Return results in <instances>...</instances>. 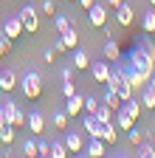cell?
<instances>
[{
	"instance_id": "obj_2",
	"label": "cell",
	"mask_w": 155,
	"mask_h": 158,
	"mask_svg": "<svg viewBox=\"0 0 155 158\" xmlns=\"http://www.w3.org/2000/svg\"><path fill=\"white\" fill-rule=\"evenodd\" d=\"M127 62H130V65H135V68H138L141 73H147V76H152V71H155V56H149L141 45H135V48L130 51Z\"/></svg>"
},
{
	"instance_id": "obj_28",
	"label": "cell",
	"mask_w": 155,
	"mask_h": 158,
	"mask_svg": "<svg viewBox=\"0 0 155 158\" xmlns=\"http://www.w3.org/2000/svg\"><path fill=\"white\" fill-rule=\"evenodd\" d=\"M96 118H99L102 124L113 122V107H107V105H99V110H96Z\"/></svg>"
},
{
	"instance_id": "obj_39",
	"label": "cell",
	"mask_w": 155,
	"mask_h": 158,
	"mask_svg": "<svg viewBox=\"0 0 155 158\" xmlns=\"http://www.w3.org/2000/svg\"><path fill=\"white\" fill-rule=\"evenodd\" d=\"M138 45H141V48H144V51H147L149 56H155V43H152V40H147V37H144V40H141Z\"/></svg>"
},
{
	"instance_id": "obj_49",
	"label": "cell",
	"mask_w": 155,
	"mask_h": 158,
	"mask_svg": "<svg viewBox=\"0 0 155 158\" xmlns=\"http://www.w3.org/2000/svg\"><path fill=\"white\" fill-rule=\"evenodd\" d=\"M152 113H155V110H152Z\"/></svg>"
},
{
	"instance_id": "obj_42",
	"label": "cell",
	"mask_w": 155,
	"mask_h": 158,
	"mask_svg": "<svg viewBox=\"0 0 155 158\" xmlns=\"http://www.w3.org/2000/svg\"><path fill=\"white\" fill-rule=\"evenodd\" d=\"M43 59H45V62H54V59H56V51H54V48H48V51L43 54Z\"/></svg>"
},
{
	"instance_id": "obj_36",
	"label": "cell",
	"mask_w": 155,
	"mask_h": 158,
	"mask_svg": "<svg viewBox=\"0 0 155 158\" xmlns=\"http://www.w3.org/2000/svg\"><path fill=\"white\" fill-rule=\"evenodd\" d=\"M43 14H48V17L56 14V3H54V0H43Z\"/></svg>"
},
{
	"instance_id": "obj_23",
	"label": "cell",
	"mask_w": 155,
	"mask_h": 158,
	"mask_svg": "<svg viewBox=\"0 0 155 158\" xmlns=\"http://www.w3.org/2000/svg\"><path fill=\"white\" fill-rule=\"evenodd\" d=\"M141 28H144V34H155V9H152V6H149V9L144 11Z\"/></svg>"
},
{
	"instance_id": "obj_44",
	"label": "cell",
	"mask_w": 155,
	"mask_h": 158,
	"mask_svg": "<svg viewBox=\"0 0 155 158\" xmlns=\"http://www.w3.org/2000/svg\"><path fill=\"white\" fill-rule=\"evenodd\" d=\"M104 3H107V6H113V9H119V6L124 3V0H104Z\"/></svg>"
},
{
	"instance_id": "obj_37",
	"label": "cell",
	"mask_w": 155,
	"mask_h": 158,
	"mask_svg": "<svg viewBox=\"0 0 155 158\" xmlns=\"http://www.w3.org/2000/svg\"><path fill=\"white\" fill-rule=\"evenodd\" d=\"M11 43H14V40H9V37L0 34V56H3L6 51H11Z\"/></svg>"
},
{
	"instance_id": "obj_4",
	"label": "cell",
	"mask_w": 155,
	"mask_h": 158,
	"mask_svg": "<svg viewBox=\"0 0 155 158\" xmlns=\"http://www.w3.org/2000/svg\"><path fill=\"white\" fill-rule=\"evenodd\" d=\"M20 23H23V31H28V34H34L37 28H40V11L37 9H31V6H26V9H20Z\"/></svg>"
},
{
	"instance_id": "obj_46",
	"label": "cell",
	"mask_w": 155,
	"mask_h": 158,
	"mask_svg": "<svg viewBox=\"0 0 155 158\" xmlns=\"http://www.w3.org/2000/svg\"><path fill=\"white\" fill-rule=\"evenodd\" d=\"M149 85H152V88H155V71H152V76H149Z\"/></svg>"
},
{
	"instance_id": "obj_34",
	"label": "cell",
	"mask_w": 155,
	"mask_h": 158,
	"mask_svg": "<svg viewBox=\"0 0 155 158\" xmlns=\"http://www.w3.org/2000/svg\"><path fill=\"white\" fill-rule=\"evenodd\" d=\"M116 93H119V96H121V102H127V99L133 96V85H130V82H124V85H121L119 90H116Z\"/></svg>"
},
{
	"instance_id": "obj_41",
	"label": "cell",
	"mask_w": 155,
	"mask_h": 158,
	"mask_svg": "<svg viewBox=\"0 0 155 158\" xmlns=\"http://www.w3.org/2000/svg\"><path fill=\"white\" fill-rule=\"evenodd\" d=\"M54 51H56V54H65V51H68V45H65L62 34H59V40H56V43H54Z\"/></svg>"
},
{
	"instance_id": "obj_16",
	"label": "cell",
	"mask_w": 155,
	"mask_h": 158,
	"mask_svg": "<svg viewBox=\"0 0 155 158\" xmlns=\"http://www.w3.org/2000/svg\"><path fill=\"white\" fill-rule=\"evenodd\" d=\"M71 65H73L76 71H85V68H90V56H88V51L76 45V48H73V59H71Z\"/></svg>"
},
{
	"instance_id": "obj_33",
	"label": "cell",
	"mask_w": 155,
	"mask_h": 158,
	"mask_svg": "<svg viewBox=\"0 0 155 158\" xmlns=\"http://www.w3.org/2000/svg\"><path fill=\"white\" fill-rule=\"evenodd\" d=\"M51 155V141H37V158H48Z\"/></svg>"
},
{
	"instance_id": "obj_12",
	"label": "cell",
	"mask_w": 155,
	"mask_h": 158,
	"mask_svg": "<svg viewBox=\"0 0 155 158\" xmlns=\"http://www.w3.org/2000/svg\"><path fill=\"white\" fill-rule=\"evenodd\" d=\"M85 155H90V158H102V155H107V144L102 141V138H90V141L85 144Z\"/></svg>"
},
{
	"instance_id": "obj_5",
	"label": "cell",
	"mask_w": 155,
	"mask_h": 158,
	"mask_svg": "<svg viewBox=\"0 0 155 158\" xmlns=\"http://www.w3.org/2000/svg\"><path fill=\"white\" fill-rule=\"evenodd\" d=\"M88 23H90L93 28H102V26L107 23V9H104V3H93V6L88 9Z\"/></svg>"
},
{
	"instance_id": "obj_11",
	"label": "cell",
	"mask_w": 155,
	"mask_h": 158,
	"mask_svg": "<svg viewBox=\"0 0 155 158\" xmlns=\"http://www.w3.org/2000/svg\"><path fill=\"white\" fill-rule=\"evenodd\" d=\"M3 37H9V40H17L23 34V23H20V17H9L6 23H3V31H0Z\"/></svg>"
},
{
	"instance_id": "obj_7",
	"label": "cell",
	"mask_w": 155,
	"mask_h": 158,
	"mask_svg": "<svg viewBox=\"0 0 155 158\" xmlns=\"http://www.w3.org/2000/svg\"><path fill=\"white\" fill-rule=\"evenodd\" d=\"M82 127L88 130V135H90V138H102V135H104V124L96 118V113H85Z\"/></svg>"
},
{
	"instance_id": "obj_26",
	"label": "cell",
	"mask_w": 155,
	"mask_h": 158,
	"mask_svg": "<svg viewBox=\"0 0 155 158\" xmlns=\"http://www.w3.org/2000/svg\"><path fill=\"white\" fill-rule=\"evenodd\" d=\"M104 105H107V107H113V110H119V107H121V96L116 93V90H110V88H107V93H104Z\"/></svg>"
},
{
	"instance_id": "obj_35",
	"label": "cell",
	"mask_w": 155,
	"mask_h": 158,
	"mask_svg": "<svg viewBox=\"0 0 155 158\" xmlns=\"http://www.w3.org/2000/svg\"><path fill=\"white\" fill-rule=\"evenodd\" d=\"M138 155H141V158H155V147H152V141H147V144L138 150Z\"/></svg>"
},
{
	"instance_id": "obj_27",
	"label": "cell",
	"mask_w": 155,
	"mask_h": 158,
	"mask_svg": "<svg viewBox=\"0 0 155 158\" xmlns=\"http://www.w3.org/2000/svg\"><path fill=\"white\" fill-rule=\"evenodd\" d=\"M68 118H71V116H68L65 110H54V127H56V130H65V127H68Z\"/></svg>"
},
{
	"instance_id": "obj_1",
	"label": "cell",
	"mask_w": 155,
	"mask_h": 158,
	"mask_svg": "<svg viewBox=\"0 0 155 158\" xmlns=\"http://www.w3.org/2000/svg\"><path fill=\"white\" fill-rule=\"evenodd\" d=\"M20 90H23V96L28 99V102L40 99V93H43V76L37 73V71H28V73L20 79Z\"/></svg>"
},
{
	"instance_id": "obj_31",
	"label": "cell",
	"mask_w": 155,
	"mask_h": 158,
	"mask_svg": "<svg viewBox=\"0 0 155 158\" xmlns=\"http://www.w3.org/2000/svg\"><path fill=\"white\" fill-rule=\"evenodd\" d=\"M23 155H26V158H37V141H34V138L23 141Z\"/></svg>"
},
{
	"instance_id": "obj_40",
	"label": "cell",
	"mask_w": 155,
	"mask_h": 158,
	"mask_svg": "<svg viewBox=\"0 0 155 158\" xmlns=\"http://www.w3.org/2000/svg\"><path fill=\"white\" fill-rule=\"evenodd\" d=\"M76 93V82H62V96L68 99V96H73Z\"/></svg>"
},
{
	"instance_id": "obj_48",
	"label": "cell",
	"mask_w": 155,
	"mask_h": 158,
	"mask_svg": "<svg viewBox=\"0 0 155 158\" xmlns=\"http://www.w3.org/2000/svg\"><path fill=\"white\" fill-rule=\"evenodd\" d=\"M73 3H76V0H73Z\"/></svg>"
},
{
	"instance_id": "obj_13",
	"label": "cell",
	"mask_w": 155,
	"mask_h": 158,
	"mask_svg": "<svg viewBox=\"0 0 155 158\" xmlns=\"http://www.w3.org/2000/svg\"><path fill=\"white\" fill-rule=\"evenodd\" d=\"M121 110L127 113V116H133L135 122L141 118V113H144V107H141V99H135V96H130L127 102H121Z\"/></svg>"
},
{
	"instance_id": "obj_3",
	"label": "cell",
	"mask_w": 155,
	"mask_h": 158,
	"mask_svg": "<svg viewBox=\"0 0 155 158\" xmlns=\"http://www.w3.org/2000/svg\"><path fill=\"white\" fill-rule=\"evenodd\" d=\"M3 116H6V124H14L17 130H20V127L26 124V113H23L20 107H17V102H11V99L3 105Z\"/></svg>"
},
{
	"instance_id": "obj_15",
	"label": "cell",
	"mask_w": 155,
	"mask_h": 158,
	"mask_svg": "<svg viewBox=\"0 0 155 158\" xmlns=\"http://www.w3.org/2000/svg\"><path fill=\"white\" fill-rule=\"evenodd\" d=\"M102 56L110 59V62L121 59V48H119V43H116V37H107V43H104V48H102Z\"/></svg>"
},
{
	"instance_id": "obj_6",
	"label": "cell",
	"mask_w": 155,
	"mask_h": 158,
	"mask_svg": "<svg viewBox=\"0 0 155 158\" xmlns=\"http://www.w3.org/2000/svg\"><path fill=\"white\" fill-rule=\"evenodd\" d=\"M110 68H113V62L110 59H99V62H90V73H93V79L99 85H104L107 79H110Z\"/></svg>"
},
{
	"instance_id": "obj_8",
	"label": "cell",
	"mask_w": 155,
	"mask_h": 158,
	"mask_svg": "<svg viewBox=\"0 0 155 158\" xmlns=\"http://www.w3.org/2000/svg\"><path fill=\"white\" fill-rule=\"evenodd\" d=\"M121 62H124V71H127V79H130V85H133V90H135V88H144L149 76H147V73H141V71L135 68V65H130L127 59H121Z\"/></svg>"
},
{
	"instance_id": "obj_20",
	"label": "cell",
	"mask_w": 155,
	"mask_h": 158,
	"mask_svg": "<svg viewBox=\"0 0 155 158\" xmlns=\"http://www.w3.org/2000/svg\"><path fill=\"white\" fill-rule=\"evenodd\" d=\"M113 122H116V127H119V130H130V127H135V118H133V116H127L121 107L113 113Z\"/></svg>"
},
{
	"instance_id": "obj_14",
	"label": "cell",
	"mask_w": 155,
	"mask_h": 158,
	"mask_svg": "<svg viewBox=\"0 0 155 158\" xmlns=\"http://www.w3.org/2000/svg\"><path fill=\"white\" fill-rule=\"evenodd\" d=\"M82 110H85V96H79V93L68 96V102H65V113H68V116H79Z\"/></svg>"
},
{
	"instance_id": "obj_30",
	"label": "cell",
	"mask_w": 155,
	"mask_h": 158,
	"mask_svg": "<svg viewBox=\"0 0 155 158\" xmlns=\"http://www.w3.org/2000/svg\"><path fill=\"white\" fill-rule=\"evenodd\" d=\"M127 141H130V144H144V133L135 130V127H130V130H127Z\"/></svg>"
},
{
	"instance_id": "obj_25",
	"label": "cell",
	"mask_w": 155,
	"mask_h": 158,
	"mask_svg": "<svg viewBox=\"0 0 155 158\" xmlns=\"http://www.w3.org/2000/svg\"><path fill=\"white\" fill-rule=\"evenodd\" d=\"M14 135H17V127L14 124H6V127H0V144H11L14 141Z\"/></svg>"
},
{
	"instance_id": "obj_21",
	"label": "cell",
	"mask_w": 155,
	"mask_h": 158,
	"mask_svg": "<svg viewBox=\"0 0 155 158\" xmlns=\"http://www.w3.org/2000/svg\"><path fill=\"white\" fill-rule=\"evenodd\" d=\"M68 155H71V150H68V144H65V138L51 141V155H48V158H68Z\"/></svg>"
},
{
	"instance_id": "obj_9",
	"label": "cell",
	"mask_w": 155,
	"mask_h": 158,
	"mask_svg": "<svg viewBox=\"0 0 155 158\" xmlns=\"http://www.w3.org/2000/svg\"><path fill=\"white\" fill-rule=\"evenodd\" d=\"M133 20H135V14H133V6L130 3H121L119 9H116V23H119L121 28H130Z\"/></svg>"
},
{
	"instance_id": "obj_38",
	"label": "cell",
	"mask_w": 155,
	"mask_h": 158,
	"mask_svg": "<svg viewBox=\"0 0 155 158\" xmlns=\"http://www.w3.org/2000/svg\"><path fill=\"white\" fill-rule=\"evenodd\" d=\"M73 73H76V68L73 65H65L62 68V82H73Z\"/></svg>"
},
{
	"instance_id": "obj_32",
	"label": "cell",
	"mask_w": 155,
	"mask_h": 158,
	"mask_svg": "<svg viewBox=\"0 0 155 158\" xmlns=\"http://www.w3.org/2000/svg\"><path fill=\"white\" fill-rule=\"evenodd\" d=\"M99 99H96V96H85V113H96V110H99Z\"/></svg>"
},
{
	"instance_id": "obj_18",
	"label": "cell",
	"mask_w": 155,
	"mask_h": 158,
	"mask_svg": "<svg viewBox=\"0 0 155 158\" xmlns=\"http://www.w3.org/2000/svg\"><path fill=\"white\" fill-rule=\"evenodd\" d=\"M26 124H28V130L34 133V135H40L43 130H45V118H43V113H31V116H26Z\"/></svg>"
},
{
	"instance_id": "obj_47",
	"label": "cell",
	"mask_w": 155,
	"mask_h": 158,
	"mask_svg": "<svg viewBox=\"0 0 155 158\" xmlns=\"http://www.w3.org/2000/svg\"><path fill=\"white\" fill-rule=\"evenodd\" d=\"M147 3H149V6H152V9H155V0H147Z\"/></svg>"
},
{
	"instance_id": "obj_24",
	"label": "cell",
	"mask_w": 155,
	"mask_h": 158,
	"mask_svg": "<svg viewBox=\"0 0 155 158\" xmlns=\"http://www.w3.org/2000/svg\"><path fill=\"white\" fill-rule=\"evenodd\" d=\"M62 40H65V45H68V51H73L76 45H79V31H76V28L71 26L68 31H62Z\"/></svg>"
},
{
	"instance_id": "obj_10",
	"label": "cell",
	"mask_w": 155,
	"mask_h": 158,
	"mask_svg": "<svg viewBox=\"0 0 155 158\" xmlns=\"http://www.w3.org/2000/svg\"><path fill=\"white\" fill-rule=\"evenodd\" d=\"M62 138H65V144H68L71 152H82V150H85V138L76 133V130H68V127H65V135H62Z\"/></svg>"
},
{
	"instance_id": "obj_22",
	"label": "cell",
	"mask_w": 155,
	"mask_h": 158,
	"mask_svg": "<svg viewBox=\"0 0 155 158\" xmlns=\"http://www.w3.org/2000/svg\"><path fill=\"white\" fill-rule=\"evenodd\" d=\"M102 141L110 147V144H119V127H116V122H107L104 124V135H102Z\"/></svg>"
},
{
	"instance_id": "obj_17",
	"label": "cell",
	"mask_w": 155,
	"mask_h": 158,
	"mask_svg": "<svg viewBox=\"0 0 155 158\" xmlns=\"http://www.w3.org/2000/svg\"><path fill=\"white\" fill-rule=\"evenodd\" d=\"M17 85H20V79H17V73H14V71H3V73H0V90L11 93Z\"/></svg>"
},
{
	"instance_id": "obj_19",
	"label": "cell",
	"mask_w": 155,
	"mask_h": 158,
	"mask_svg": "<svg viewBox=\"0 0 155 158\" xmlns=\"http://www.w3.org/2000/svg\"><path fill=\"white\" fill-rule=\"evenodd\" d=\"M141 107H147V110H155V88L149 85V79H147V85L141 88Z\"/></svg>"
},
{
	"instance_id": "obj_45",
	"label": "cell",
	"mask_w": 155,
	"mask_h": 158,
	"mask_svg": "<svg viewBox=\"0 0 155 158\" xmlns=\"http://www.w3.org/2000/svg\"><path fill=\"white\" fill-rule=\"evenodd\" d=\"M0 127H6V116H3V105H0Z\"/></svg>"
},
{
	"instance_id": "obj_43",
	"label": "cell",
	"mask_w": 155,
	"mask_h": 158,
	"mask_svg": "<svg viewBox=\"0 0 155 158\" xmlns=\"http://www.w3.org/2000/svg\"><path fill=\"white\" fill-rule=\"evenodd\" d=\"M76 3H79V6H82V9H90V6H93V3H96V0H76Z\"/></svg>"
},
{
	"instance_id": "obj_29",
	"label": "cell",
	"mask_w": 155,
	"mask_h": 158,
	"mask_svg": "<svg viewBox=\"0 0 155 158\" xmlns=\"http://www.w3.org/2000/svg\"><path fill=\"white\" fill-rule=\"evenodd\" d=\"M54 23H56V31H59V34L71 28V20H68L65 14H54Z\"/></svg>"
}]
</instances>
